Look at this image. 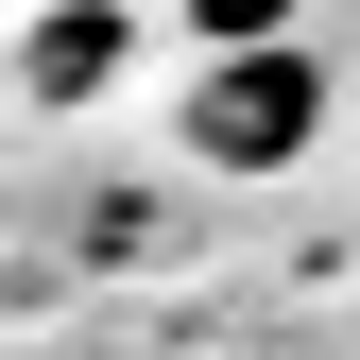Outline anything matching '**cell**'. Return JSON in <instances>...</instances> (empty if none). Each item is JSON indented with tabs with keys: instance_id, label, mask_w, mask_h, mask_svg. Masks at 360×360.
Wrapping results in <instances>:
<instances>
[{
	"instance_id": "7a4b0ae2",
	"label": "cell",
	"mask_w": 360,
	"mask_h": 360,
	"mask_svg": "<svg viewBox=\"0 0 360 360\" xmlns=\"http://www.w3.org/2000/svg\"><path fill=\"white\" fill-rule=\"evenodd\" d=\"M120 34H138L120 0H69V18H34V103H86V86L120 69Z\"/></svg>"
},
{
	"instance_id": "6da1fadb",
	"label": "cell",
	"mask_w": 360,
	"mask_h": 360,
	"mask_svg": "<svg viewBox=\"0 0 360 360\" xmlns=\"http://www.w3.org/2000/svg\"><path fill=\"white\" fill-rule=\"evenodd\" d=\"M172 138H189L206 172H292L309 138H326V69H309L292 34H275V52H223L189 103H172Z\"/></svg>"
}]
</instances>
